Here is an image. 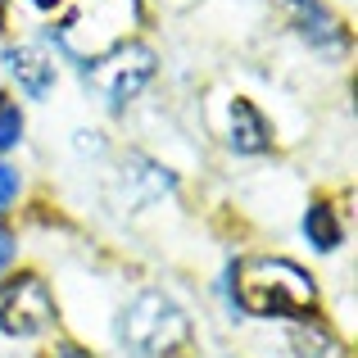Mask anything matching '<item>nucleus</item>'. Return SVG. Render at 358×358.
<instances>
[{"instance_id":"f8f14e48","label":"nucleus","mask_w":358,"mask_h":358,"mask_svg":"<svg viewBox=\"0 0 358 358\" xmlns=\"http://www.w3.org/2000/svg\"><path fill=\"white\" fill-rule=\"evenodd\" d=\"M45 358H91L87 350H78V345H59V350H50Z\"/></svg>"},{"instance_id":"ddd939ff","label":"nucleus","mask_w":358,"mask_h":358,"mask_svg":"<svg viewBox=\"0 0 358 358\" xmlns=\"http://www.w3.org/2000/svg\"><path fill=\"white\" fill-rule=\"evenodd\" d=\"M36 5H55V0H36Z\"/></svg>"},{"instance_id":"1a4fd4ad","label":"nucleus","mask_w":358,"mask_h":358,"mask_svg":"<svg viewBox=\"0 0 358 358\" xmlns=\"http://www.w3.org/2000/svg\"><path fill=\"white\" fill-rule=\"evenodd\" d=\"M18 136H23V114L9 96H0V150L18 145Z\"/></svg>"},{"instance_id":"0eeeda50","label":"nucleus","mask_w":358,"mask_h":358,"mask_svg":"<svg viewBox=\"0 0 358 358\" xmlns=\"http://www.w3.org/2000/svg\"><path fill=\"white\" fill-rule=\"evenodd\" d=\"M286 5L295 9L299 32H304V36H313L317 45H341V23H336L317 0H286Z\"/></svg>"},{"instance_id":"6e6552de","label":"nucleus","mask_w":358,"mask_h":358,"mask_svg":"<svg viewBox=\"0 0 358 358\" xmlns=\"http://www.w3.org/2000/svg\"><path fill=\"white\" fill-rule=\"evenodd\" d=\"M304 231L317 250H336V245H341V222H336V213L327 209V204H313V209H308Z\"/></svg>"},{"instance_id":"4468645a","label":"nucleus","mask_w":358,"mask_h":358,"mask_svg":"<svg viewBox=\"0 0 358 358\" xmlns=\"http://www.w3.org/2000/svg\"><path fill=\"white\" fill-rule=\"evenodd\" d=\"M0 14H5V0H0Z\"/></svg>"},{"instance_id":"20e7f679","label":"nucleus","mask_w":358,"mask_h":358,"mask_svg":"<svg viewBox=\"0 0 358 358\" xmlns=\"http://www.w3.org/2000/svg\"><path fill=\"white\" fill-rule=\"evenodd\" d=\"M55 322V299L41 277L23 272V277L0 286V331L9 336H36Z\"/></svg>"},{"instance_id":"9d476101","label":"nucleus","mask_w":358,"mask_h":358,"mask_svg":"<svg viewBox=\"0 0 358 358\" xmlns=\"http://www.w3.org/2000/svg\"><path fill=\"white\" fill-rule=\"evenodd\" d=\"M14 195H18V177H14V168L0 164V209H5V204L14 200Z\"/></svg>"},{"instance_id":"f257e3e1","label":"nucleus","mask_w":358,"mask_h":358,"mask_svg":"<svg viewBox=\"0 0 358 358\" xmlns=\"http://www.w3.org/2000/svg\"><path fill=\"white\" fill-rule=\"evenodd\" d=\"M231 290L236 304L254 317H304L317 299L304 268H295L290 259H263V254L231 268Z\"/></svg>"},{"instance_id":"f03ea898","label":"nucleus","mask_w":358,"mask_h":358,"mask_svg":"<svg viewBox=\"0 0 358 358\" xmlns=\"http://www.w3.org/2000/svg\"><path fill=\"white\" fill-rule=\"evenodd\" d=\"M118 336H122L127 350H136L145 358H168V354L186 350V341H191V322H186V313L168 295L145 290V295H136L127 308H122Z\"/></svg>"},{"instance_id":"7ed1b4c3","label":"nucleus","mask_w":358,"mask_h":358,"mask_svg":"<svg viewBox=\"0 0 358 358\" xmlns=\"http://www.w3.org/2000/svg\"><path fill=\"white\" fill-rule=\"evenodd\" d=\"M150 78H155V50H150V45H136V41L109 50L105 59H96L87 69V87L96 91L109 109H122L127 100H136Z\"/></svg>"},{"instance_id":"9b49d317","label":"nucleus","mask_w":358,"mask_h":358,"mask_svg":"<svg viewBox=\"0 0 358 358\" xmlns=\"http://www.w3.org/2000/svg\"><path fill=\"white\" fill-rule=\"evenodd\" d=\"M9 259H14V236H9V231L0 227V268H5Z\"/></svg>"},{"instance_id":"39448f33","label":"nucleus","mask_w":358,"mask_h":358,"mask_svg":"<svg viewBox=\"0 0 358 358\" xmlns=\"http://www.w3.org/2000/svg\"><path fill=\"white\" fill-rule=\"evenodd\" d=\"M9 73L18 78V87H23L32 100H41L45 91L55 87V64L45 59L36 45H18V50H9Z\"/></svg>"},{"instance_id":"423d86ee","label":"nucleus","mask_w":358,"mask_h":358,"mask_svg":"<svg viewBox=\"0 0 358 358\" xmlns=\"http://www.w3.org/2000/svg\"><path fill=\"white\" fill-rule=\"evenodd\" d=\"M231 145H236L241 155L268 150V122H263V114L250 100H236V105H231Z\"/></svg>"}]
</instances>
